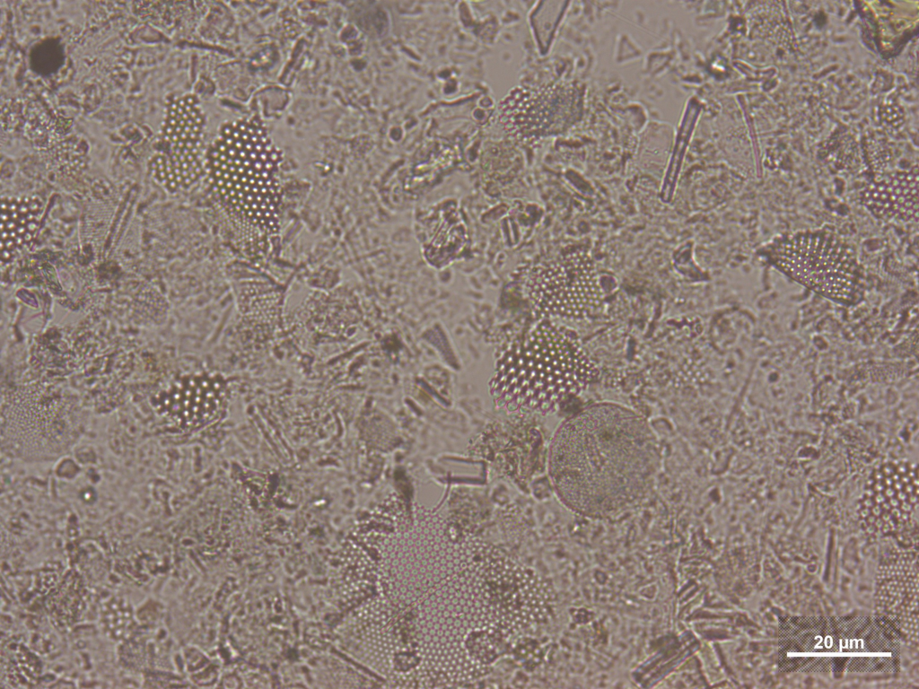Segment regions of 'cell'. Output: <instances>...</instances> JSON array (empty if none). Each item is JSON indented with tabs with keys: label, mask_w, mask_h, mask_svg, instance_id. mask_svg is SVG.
I'll list each match as a JSON object with an SVG mask.
<instances>
[{
	"label": "cell",
	"mask_w": 919,
	"mask_h": 689,
	"mask_svg": "<svg viewBox=\"0 0 919 689\" xmlns=\"http://www.w3.org/2000/svg\"><path fill=\"white\" fill-rule=\"evenodd\" d=\"M654 432L638 413L601 403L565 420L548 452V473L564 504L591 518L614 516L648 493L660 468Z\"/></svg>",
	"instance_id": "6da1fadb"
},
{
	"label": "cell",
	"mask_w": 919,
	"mask_h": 689,
	"mask_svg": "<svg viewBox=\"0 0 919 689\" xmlns=\"http://www.w3.org/2000/svg\"><path fill=\"white\" fill-rule=\"evenodd\" d=\"M282 153L258 117L224 124L205 154L209 194L231 223L276 244L280 231Z\"/></svg>",
	"instance_id": "7a4b0ae2"
},
{
	"label": "cell",
	"mask_w": 919,
	"mask_h": 689,
	"mask_svg": "<svg viewBox=\"0 0 919 689\" xmlns=\"http://www.w3.org/2000/svg\"><path fill=\"white\" fill-rule=\"evenodd\" d=\"M495 365L489 390L509 412H553L599 374L577 336L548 319L506 344Z\"/></svg>",
	"instance_id": "3957f363"
},
{
	"label": "cell",
	"mask_w": 919,
	"mask_h": 689,
	"mask_svg": "<svg viewBox=\"0 0 919 689\" xmlns=\"http://www.w3.org/2000/svg\"><path fill=\"white\" fill-rule=\"evenodd\" d=\"M783 662L801 671L843 674L883 666L897 653L881 624L866 616L806 617L782 632Z\"/></svg>",
	"instance_id": "277c9868"
},
{
	"label": "cell",
	"mask_w": 919,
	"mask_h": 689,
	"mask_svg": "<svg viewBox=\"0 0 919 689\" xmlns=\"http://www.w3.org/2000/svg\"><path fill=\"white\" fill-rule=\"evenodd\" d=\"M758 253L789 278L831 301L853 306L863 299L862 265L853 249L833 231L785 233Z\"/></svg>",
	"instance_id": "5b68a950"
},
{
	"label": "cell",
	"mask_w": 919,
	"mask_h": 689,
	"mask_svg": "<svg viewBox=\"0 0 919 689\" xmlns=\"http://www.w3.org/2000/svg\"><path fill=\"white\" fill-rule=\"evenodd\" d=\"M526 291L536 311L546 318H585L603 301L596 267L583 250L571 251L534 266Z\"/></svg>",
	"instance_id": "8992f818"
},
{
	"label": "cell",
	"mask_w": 919,
	"mask_h": 689,
	"mask_svg": "<svg viewBox=\"0 0 919 689\" xmlns=\"http://www.w3.org/2000/svg\"><path fill=\"white\" fill-rule=\"evenodd\" d=\"M205 116L198 98L186 94L167 107L162 126V151L149 162L153 179L169 192L192 186L204 175Z\"/></svg>",
	"instance_id": "52a82bcc"
},
{
	"label": "cell",
	"mask_w": 919,
	"mask_h": 689,
	"mask_svg": "<svg viewBox=\"0 0 919 689\" xmlns=\"http://www.w3.org/2000/svg\"><path fill=\"white\" fill-rule=\"evenodd\" d=\"M880 618L897 630L908 643L918 641V554L913 548L888 553L878 569L875 593Z\"/></svg>",
	"instance_id": "ba28073f"
},
{
	"label": "cell",
	"mask_w": 919,
	"mask_h": 689,
	"mask_svg": "<svg viewBox=\"0 0 919 689\" xmlns=\"http://www.w3.org/2000/svg\"><path fill=\"white\" fill-rule=\"evenodd\" d=\"M917 475L906 465H890L870 480L861 503L866 528L877 535L901 532L917 523Z\"/></svg>",
	"instance_id": "9c48e42d"
},
{
	"label": "cell",
	"mask_w": 919,
	"mask_h": 689,
	"mask_svg": "<svg viewBox=\"0 0 919 689\" xmlns=\"http://www.w3.org/2000/svg\"><path fill=\"white\" fill-rule=\"evenodd\" d=\"M862 202L877 218L886 222L918 220L917 167L876 179L864 191Z\"/></svg>",
	"instance_id": "30bf717a"
},
{
	"label": "cell",
	"mask_w": 919,
	"mask_h": 689,
	"mask_svg": "<svg viewBox=\"0 0 919 689\" xmlns=\"http://www.w3.org/2000/svg\"><path fill=\"white\" fill-rule=\"evenodd\" d=\"M43 214L37 196H6L1 204V250L3 259L22 250L34 238Z\"/></svg>",
	"instance_id": "8fae6325"
},
{
	"label": "cell",
	"mask_w": 919,
	"mask_h": 689,
	"mask_svg": "<svg viewBox=\"0 0 919 689\" xmlns=\"http://www.w3.org/2000/svg\"><path fill=\"white\" fill-rule=\"evenodd\" d=\"M173 395L179 397L171 403L174 417L188 425L200 424L214 417L224 397L221 382L205 378L186 381Z\"/></svg>",
	"instance_id": "7c38bea8"
}]
</instances>
